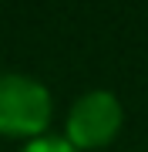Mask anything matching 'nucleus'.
Returning a JSON list of instances; mask_svg holds the SVG:
<instances>
[{
	"instance_id": "f03ea898",
	"label": "nucleus",
	"mask_w": 148,
	"mask_h": 152,
	"mask_svg": "<svg viewBox=\"0 0 148 152\" xmlns=\"http://www.w3.org/2000/svg\"><path fill=\"white\" fill-rule=\"evenodd\" d=\"M125 125V105L115 91L108 88H91L81 98H74L64 118V139L77 152L104 149L118 139Z\"/></svg>"
},
{
	"instance_id": "f257e3e1",
	"label": "nucleus",
	"mask_w": 148,
	"mask_h": 152,
	"mask_svg": "<svg viewBox=\"0 0 148 152\" xmlns=\"http://www.w3.org/2000/svg\"><path fill=\"white\" fill-rule=\"evenodd\" d=\"M54 98L47 85L20 71L0 75V135L7 139H40L51 125Z\"/></svg>"
},
{
	"instance_id": "7ed1b4c3",
	"label": "nucleus",
	"mask_w": 148,
	"mask_h": 152,
	"mask_svg": "<svg viewBox=\"0 0 148 152\" xmlns=\"http://www.w3.org/2000/svg\"><path fill=\"white\" fill-rule=\"evenodd\" d=\"M20 152H77L64 135H40V139H30L24 142Z\"/></svg>"
}]
</instances>
